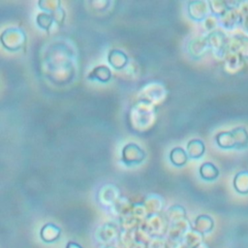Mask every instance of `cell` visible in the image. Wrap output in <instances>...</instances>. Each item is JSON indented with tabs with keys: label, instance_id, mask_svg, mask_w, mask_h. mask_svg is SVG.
I'll use <instances>...</instances> for the list:
<instances>
[{
	"label": "cell",
	"instance_id": "6da1fadb",
	"mask_svg": "<svg viewBox=\"0 0 248 248\" xmlns=\"http://www.w3.org/2000/svg\"><path fill=\"white\" fill-rule=\"evenodd\" d=\"M229 51L239 53L244 59H248V37L236 35L229 41Z\"/></svg>",
	"mask_w": 248,
	"mask_h": 248
},
{
	"label": "cell",
	"instance_id": "7a4b0ae2",
	"mask_svg": "<svg viewBox=\"0 0 248 248\" xmlns=\"http://www.w3.org/2000/svg\"><path fill=\"white\" fill-rule=\"evenodd\" d=\"M216 139L218 144L223 148H238V141L234 129L230 132L219 133Z\"/></svg>",
	"mask_w": 248,
	"mask_h": 248
},
{
	"label": "cell",
	"instance_id": "3957f363",
	"mask_svg": "<svg viewBox=\"0 0 248 248\" xmlns=\"http://www.w3.org/2000/svg\"><path fill=\"white\" fill-rule=\"evenodd\" d=\"M221 23L226 28H232L236 26L237 24L241 23V16L240 12H238L236 9L229 10L223 16Z\"/></svg>",
	"mask_w": 248,
	"mask_h": 248
},
{
	"label": "cell",
	"instance_id": "277c9868",
	"mask_svg": "<svg viewBox=\"0 0 248 248\" xmlns=\"http://www.w3.org/2000/svg\"><path fill=\"white\" fill-rule=\"evenodd\" d=\"M234 189L240 194H248V170H241L236 173L233 179Z\"/></svg>",
	"mask_w": 248,
	"mask_h": 248
},
{
	"label": "cell",
	"instance_id": "5b68a950",
	"mask_svg": "<svg viewBox=\"0 0 248 248\" xmlns=\"http://www.w3.org/2000/svg\"><path fill=\"white\" fill-rule=\"evenodd\" d=\"M244 58L237 52H232L228 53L227 56V64L231 70H241V68L244 65Z\"/></svg>",
	"mask_w": 248,
	"mask_h": 248
},
{
	"label": "cell",
	"instance_id": "8992f818",
	"mask_svg": "<svg viewBox=\"0 0 248 248\" xmlns=\"http://www.w3.org/2000/svg\"><path fill=\"white\" fill-rule=\"evenodd\" d=\"M201 174L202 175V177L204 179L212 180V179H215L218 176L219 170L214 165H212L210 163H206V164L202 166Z\"/></svg>",
	"mask_w": 248,
	"mask_h": 248
},
{
	"label": "cell",
	"instance_id": "52a82bcc",
	"mask_svg": "<svg viewBox=\"0 0 248 248\" xmlns=\"http://www.w3.org/2000/svg\"><path fill=\"white\" fill-rule=\"evenodd\" d=\"M243 6L240 10V16H241V25L244 30L248 32V2H242Z\"/></svg>",
	"mask_w": 248,
	"mask_h": 248
}]
</instances>
